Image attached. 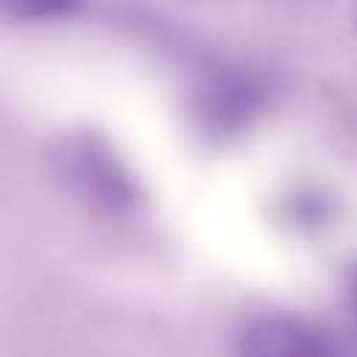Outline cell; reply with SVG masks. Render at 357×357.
Wrapping results in <instances>:
<instances>
[{
	"label": "cell",
	"instance_id": "cell-1",
	"mask_svg": "<svg viewBox=\"0 0 357 357\" xmlns=\"http://www.w3.org/2000/svg\"><path fill=\"white\" fill-rule=\"evenodd\" d=\"M276 100V81L248 64L206 70L190 89V117L201 137L223 142L257 126Z\"/></svg>",
	"mask_w": 357,
	"mask_h": 357
},
{
	"label": "cell",
	"instance_id": "cell-2",
	"mask_svg": "<svg viewBox=\"0 0 357 357\" xmlns=\"http://www.w3.org/2000/svg\"><path fill=\"white\" fill-rule=\"evenodd\" d=\"M53 167L67 190L106 215H128L142 190L128 165L98 134H70L53 148Z\"/></svg>",
	"mask_w": 357,
	"mask_h": 357
},
{
	"label": "cell",
	"instance_id": "cell-3",
	"mask_svg": "<svg viewBox=\"0 0 357 357\" xmlns=\"http://www.w3.org/2000/svg\"><path fill=\"white\" fill-rule=\"evenodd\" d=\"M234 357H349V351L332 329L312 318L265 312L243 324Z\"/></svg>",
	"mask_w": 357,
	"mask_h": 357
},
{
	"label": "cell",
	"instance_id": "cell-4",
	"mask_svg": "<svg viewBox=\"0 0 357 357\" xmlns=\"http://www.w3.org/2000/svg\"><path fill=\"white\" fill-rule=\"evenodd\" d=\"M279 215L293 229L315 231L335 218V201L318 187H296L279 201Z\"/></svg>",
	"mask_w": 357,
	"mask_h": 357
},
{
	"label": "cell",
	"instance_id": "cell-5",
	"mask_svg": "<svg viewBox=\"0 0 357 357\" xmlns=\"http://www.w3.org/2000/svg\"><path fill=\"white\" fill-rule=\"evenodd\" d=\"M84 0H3V8L8 17L22 22H39V20H59L81 8Z\"/></svg>",
	"mask_w": 357,
	"mask_h": 357
},
{
	"label": "cell",
	"instance_id": "cell-6",
	"mask_svg": "<svg viewBox=\"0 0 357 357\" xmlns=\"http://www.w3.org/2000/svg\"><path fill=\"white\" fill-rule=\"evenodd\" d=\"M346 298H349V307L357 318V262L349 268V276H346Z\"/></svg>",
	"mask_w": 357,
	"mask_h": 357
},
{
	"label": "cell",
	"instance_id": "cell-7",
	"mask_svg": "<svg viewBox=\"0 0 357 357\" xmlns=\"http://www.w3.org/2000/svg\"><path fill=\"white\" fill-rule=\"evenodd\" d=\"M349 28H351V33L357 39V0H351V8H349Z\"/></svg>",
	"mask_w": 357,
	"mask_h": 357
}]
</instances>
